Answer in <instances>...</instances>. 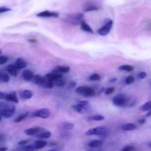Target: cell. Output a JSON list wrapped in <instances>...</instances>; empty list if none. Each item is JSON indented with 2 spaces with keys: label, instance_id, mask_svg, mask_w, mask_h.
Here are the masks:
<instances>
[{
  "label": "cell",
  "instance_id": "cell-15",
  "mask_svg": "<svg viewBox=\"0 0 151 151\" xmlns=\"http://www.w3.org/2000/svg\"><path fill=\"white\" fill-rule=\"evenodd\" d=\"M34 77L33 73L30 70H24L22 73V78L25 81H31Z\"/></svg>",
  "mask_w": 151,
  "mask_h": 151
},
{
  "label": "cell",
  "instance_id": "cell-48",
  "mask_svg": "<svg viewBox=\"0 0 151 151\" xmlns=\"http://www.w3.org/2000/svg\"><path fill=\"white\" fill-rule=\"evenodd\" d=\"M7 148L5 147H0V151H7Z\"/></svg>",
  "mask_w": 151,
  "mask_h": 151
},
{
  "label": "cell",
  "instance_id": "cell-47",
  "mask_svg": "<svg viewBox=\"0 0 151 151\" xmlns=\"http://www.w3.org/2000/svg\"><path fill=\"white\" fill-rule=\"evenodd\" d=\"M5 105H6L5 103H2V102H0V111H1V109H2V108H3L4 107V106H5Z\"/></svg>",
  "mask_w": 151,
  "mask_h": 151
},
{
  "label": "cell",
  "instance_id": "cell-10",
  "mask_svg": "<svg viewBox=\"0 0 151 151\" xmlns=\"http://www.w3.org/2000/svg\"><path fill=\"white\" fill-rule=\"evenodd\" d=\"M62 78V75L59 73H55V72H53V73H51V74H48L46 75V78L50 81H55L58 79H60Z\"/></svg>",
  "mask_w": 151,
  "mask_h": 151
},
{
  "label": "cell",
  "instance_id": "cell-14",
  "mask_svg": "<svg viewBox=\"0 0 151 151\" xmlns=\"http://www.w3.org/2000/svg\"><path fill=\"white\" fill-rule=\"evenodd\" d=\"M14 65L19 70V69H24V68H25L27 67V63H26V62L24 59H22L21 58H19V59H17L16 60Z\"/></svg>",
  "mask_w": 151,
  "mask_h": 151
},
{
  "label": "cell",
  "instance_id": "cell-56",
  "mask_svg": "<svg viewBox=\"0 0 151 151\" xmlns=\"http://www.w3.org/2000/svg\"><path fill=\"white\" fill-rule=\"evenodd\" d=\"M1 114H0V120H1Z\"/></svg>",
  "mask_w": 151,
  "mask_h": 151
},
{
  "label": "cell",
  "instance_id": "cell-39",
  "mask_svg": "<svg viewBox=\"0 0 151 151\" xmlns=\"http://www.w3.org/2000/svg\"><path fill=\"white\" fill-rule=\"evenodd\" d=\"M8 61V58L5 56H0V65H4Z\"/></svg>",
  "mask_w": 151,
  "mask_h": 151
},
{
  "label": "cell",
  "instance_id": "cell-51",
  "mask_svg": "<svg viewBox=\"0 0 151 151\" xmlns=\"http://www.w3.org/2000/svg\"><path fill=\"white\" fill-rule=\"evenodd\" d=\"M151 111H149L148 113H147L146 116H151Z\"/></svg>",
  "mask_w": 151,
  "mask_h": 151
},
{
  "label": "cell",
  "instance_id": "cell-25",
  "mask_svg": "<svg viewBox=\"0 0 151 151\" xmlns=\"http://www.w3.org/2000/svg\"><path fill=\"white\" fill-rule=\"evenodd\" d=\"M119 70L120 71H126V72H132L134 68L133 66L131 65H121L119 67Z\"/></svg>",
  "mask_w": 151,
  "mask_h": 151
},
{
  "label": "cell",
  "instance_id": "cell-21",
  "mask_svg": "<svg viewBox=\"0 0 151 151\" xmlns=\"http://www.w3.org/2000/svg\"><path fill=\"white\" fill-rule=\"evenodd\" d=\"M70 71V68L68 66H57L54 71V72L55 73H62V74H66L69 72Z\"/></svg>",
  "mask_w": 151,
  "mask_h": 151
},
{
  "label": "cell",
  "instance_id": "cell-1",
  "mask_svg": "<svg viewBox=\"0 0 151 151\" xmlns=\"http://www.w3.org/2000/svg\"><path fill=\"white\" fill-rule=\"evenodd\" d=\"M108 134V130L105 127H97L89 129L85 133L86 136H106Z\"/></svg>",
  "mask_w": 151,
  "mask_h": 151
},
{
  "label": "cell",
  "instance_id": "cell-35",
  "mask_svg": "<svg viewBox=\"0 0 151 151\" xmlns=\"http://www.w3.org/2000/svg\"><path fill=\"white\" fill-rule=\"evenodd\" d=\"M100 76L97 74H91V75L89 76V79L91 81H98L100 79Z\"/></svg>",
  "mask_w": 151,
  "mask_h": 151
},
{
  "label": "cell",
  "instance_id": "cell-58",
  "mask_svg": "<svg viewBox=\"0 0 151 151\" xmlns=\"http://www.w3.org/2000/svg\"><path fill=\"white\" fill-rule=\"evenodd\" d=\"M0 54H1V50H0Z\"/></svg>",
  "mask_w": 151,
  "mask_h": 151
},
{
  "label": "cell",
  "instance_id": "cell-43",
  "mask_svg": "<svg viewBox=\"0 0 151 151\" xmlns=\"http://www.w3.org/2000/svg\"><path fill=\"white\" fill-rule=\"evenodd\" d=\"M145 122H146V118H142L138 120V123L139 124H141V125H143Z\"/></svg>",
  "mask_w": 151,
  "mask_h": 151
},
{
  "label": "cell",
  "instance_id": "cell-17",
  "mask_svg": "<svg viewBox=\"0 0 151 151\" xmlns=\"http://www.w3.org/2000/svg\"><path fill=\"white\" fill-rule=\"evenodd\" d=\"M46 145H47V142L46 141H43V139H39L38 141L35 142V143L33 144V146L36 150H39L46 147Z\"/></svg>",
  "mask_w": 151,
  "mask_h": 151
},
{
  "label": "cell",
  "instance_id": "cell-52",
  "mask_svg": "<svg viewBox=\"0 0 151 151\" xmlns=\"http://www.w3.org/2000/svg\"><path fill=\"white\" fill-rule=\"evenodd\" d=\"M2 74H3V73L0 71V81H1V76H2Z\"/></svg>",
  "mask_w": 151,
  "mask_h": 151
},
{
  "label": "cell",
  "instance_id": "cell-46",
  "mask_svg": "<svg viewBox=\"0 0 151 151\" xmlns=\"http://www.w3.org/2000/svg\"><path fill=\"white\" fill-rule=\"evenodd\" d=\"M78 103L82 104V105H88V102H87V101H80Z\"/></svg>",
  "mask_w": 151,
  "mask_h": 151
},
{
  "label": "cell",
  "instance_id": "cell-53",
  "mask_svg": "<svg viewBox=\"0 0 151 151\" xmlns=\"http://www.w3.org/2000/svg\"><path fill=\"white\" fill-rule=\"evenodd\" d=\"M57 151L55 150V149H52V150H49V151Z\"/></svg>",
  "mask_w": 151,
  "mask_h": 151
},
{
  "label": "cell",
  "instance_id": "cell-23",
  "mask_svg": "<svg viewBox=\"0 0 151 151\" xmlns=\"http://www.w3.org/2000/svg\"><path fill=\"white\" fill-rule=\"evenodd\" d=\"M88 119L89 121H100L104 120V119H105V117H104L103 115L95 114V115H93L89 116Z\"/></svg>",
  "mask_w": 151,
  "mask_h": 151
},
{
  "label": "cell",
  "instance_id": "cell-45",
  "mask_svg": "<svg viewBox=\"0 0 151 151\" xmlns=\"http://www.w3.org/2000/svg\"><path fill=\"white\" fill-rule=\"evenodd\" d=\"M69 87H71V88H72V87H75L76 86V82H75L74 81H70V83H69Z\"/></svg>",
  "mask_w": 151,
  "mask_h": 151
},
{
  "label": "cell",
  "instance_id": "cell-42",
  "mask_svg": "<svg viewBox=\"0 0 151 151\" xmlns=\"http://www.w3.org/2000/svg\"><path fill=\"white\" fill-rule=\"evenodd\" d=\"M138 76H139V78H141V79H143V78H145L146 77H147V74L145 73V72H140L139 74H138Z\"/></svg>",
  "mask_w": 151,
  "mask_h": 151
},
{
  "label": "cell",
  "instance_id": "cell-18",
  "mask_svg": "<svg viewBox=\"0 0 151 151\" xmlns=\"http://www.w3.org/2000/svg\"><path fill=\"white\" fill-rule=\"evenodd\" d=\"M80 25H81V28L83 31L88 32V33H90V34H94V31L92 30V28L84 20H82L80 22Z\"/></svg>",
  "mask_w": 151,
  "mask_h": 151
},
{
  "label": "cell",
  "instance_id": "cell-32",
  "mask_svg": "<svg viewBox=\"0 0 151 151\" xmlns=\"http://www.w3.org/2000/svg\"><path fill=\"white\" fill-rule=\"evenodd\" d=\"M74 127H75V125H74L72 123H69V122H66V123H64V124H63V125H62L63 129H64V130H67L73 129V128H74Z\"/></svg>",
  "mask_w": 151,
  "mask_h": 151
},
{
  "label": "cell",
  "instance_id": "cell-12",
  "mask_svg": "<svg viewBox=\"0 0 151 151\" xmlns=\"http://www.w3.org/2000/svg\"><path fill=\"white\" fill-rule=\"evenodd\" d=\"M4 99L7 102H13V103H18L19 102V99H18L15 93H10L6 94Z\"/></svg>",
  "mask_w": 151,
  "mask_h": 151
},
{
  "label": "cell",
  "instance_id": "cell-24",
  "mask_svg": "<svg viewBox=\"0 0 151 151\" xmlns=\"http://www.w3.org/2000/svg\"><path fill=\"white\" fill-rule=\"evenodd\" d=\"M95 95V91L94 89L91 88V87H87V89L86 90V91L83 93V96L86 97H91L94 96Z\"/></svg>",
  "mask_w": 151,
  "mask_h": 151
},
{
  "label": "cell",
  "instance_id": "cell-49",
  "mask_svg": "<svg viewBox=\"0 0 151 151\" xmlns=\"http://www.w3.org/2000/svg\"><path fill=\"white\" fill-rule=\"evenodd\" d=\"M116 80H117V78H111V79H110V80H109V82L113 83V82H115Z\"/></svg>",
  "mask_w": 151,
  "mask_h": 151
},
{
  "label": "cell",
  "instance_id": "cell-4",
  "mask_svg": "<svg viewBox=\"0 0 151 151\" xmlns=\"http://www.w3.org/2000/svg\"><path fill=\"white\" fill-rule=\"evenodd\" d=\"M127 97L123 93H119L113 97L112 99V102L114 105L117 107H123L127 104Z\"/></svg>",
  "mask_w": 151,
  "mask_h": 151
},
{
  "label": "cell",
  "instance_id": "cell-29",
  "mask_svg": "<svg viewBox=\"0 0 151 151\" xmlns=\"http://www.w3.org/2000/svg\"><path fill=\"white\" fill-rule=\"evenodd\" d=\"M20 150H21V151H34L36 149H35L33 145H25V146L22 147Z\"/></svg>",
  "mask_w": 151,
  "mask_h": 151
},
{
  "label": "cell",
  "instance_id": "cell-8",
  "mask_svg": "<svg viewBox=\"0 0 151 151\" xmlns=\"http://www.w3.org/2000/svg\"><path fill=\"white\" fill-rule=\"evenodd\" d=\"M83 17V14L81 13H78L69 16L68 21L73 25H78V24H80V22L83 20L82 19Z\"/></svg>",
  "mask_w": 151,
  "mask_h": 151
},
{
  "label": "cell",
  "instance_id": "cell-50",
  "mask_svg": "<svg viewBox=\"0 0 151 151\" xmlns=\"http://www.w3.org/2000/svg\"><path fill=\"white\" fill-rule=\"evenodd\" d=\"M29 41H30V42H36V39H30Z\"/></svg>",
  "mask_w": 151,
  "mask_h": 151
},
{
  "label": "cell",
  "instance_id": "cell-22",
  "mask_svg": "<svg viewBox=\"0 0 151 151\" xmlns=\"http://www.w3.org/2000/svg\"><path fill=\"white\" fill-rule=\"evenodd\" d=\"M33 81L35 84H39V85H42L45 81H46V78H43L42 76L39 75H35L33 78Z\"/></svg>",
  "mask_w": 151,
  "mask_h": 151
},
{
  "label": "cell",
  "instance_id": "cell-26",
  "mask_svg": "<svg viewBox=\"0 0 151 151\" xmlns=\"http://www.w3.org/2000/svg\"><path fill=\"white\" fill-rule=\"evenodd\" d=\"M28 115H29V113H28V112H26V113H22V114L19 115L18 117H16V118L14 120V122H16V123H19V122L22 121L24 118H26L28 116Z\"/></svg>",
  "mask_w": 151,
  "mask_h": 151
},
{
  "label": "cell",
  "instance_id": "cell-7",
  "mask_svg": "<svg viewBox=\"0 0 151 151\" xmlns=\"http://www.w3.org/2000/svg\"><path fill=\"white\" fill-rule=\"evenodd\" d=\"M59 13L55 11H49V10H43L36 14V16L41 18H58Z\"/></svg>",
  "mask_w": 151,
  "mask_h": 151
},
{
  "label": "cell",
  "instance_id": "cell-55",
  "mask_svg": "<svg viewBox=\"0 0 151 151\" xmlns=\"http://www.w3.org/2000/svg\"><path fill=\"white\" fill-rule=\"evenodd\" d=\"M149 83H150V84H151V80H150V81H149Z\"/></svg>",
  "mask_w": 151,
  "mask_h": 151
},
{
  "label": "cell",
  "instance_id": "cell-31",
  "mask_svg": "<svg viewBox=\"0 0 151 151\" xmlns=\"http://www.w3.org/2000/svg\"><path fill=\"white\" fill-rule=\"evenodd\" d=\"M54 84L55 86H57V87H64L66 84V81H65V80L62 79V78H61L60 79H58V80L55 81Z\"/></svg>",
  "mask_w": 151,
  "mask_h": 151
},
{
  "label": "cell",
  "instance_id": "cell-44",
  "mask_svg": "<svg viewBox=\"0 0 151 151\" xmlns=\"http://www.w3.org/2000/svg\"><path fill=\"white\" fill-rule=\"evenodd\" d=\"M5 96H6V93L0 91V99H5Z\"/></svg>",
  "mask_w": 151,
  "mask_h": 151
},
{
  "label": "cell",
  "instance_id": "cell-36",
  "mask_svg": "<svg viewBox=\"0 0 151 151\" xmlns=\"http://www.w3.org/2000/svg\"><path fill=\"white\" fill-rule=\"evenodd\" d=\"M135 150V147L133 145H126L125 147H124L121 151H133Z\"/></svg>",
  "mask_w": 151,
  "mask_h": 151
},
{
  "label": "cell",
  "instance_id": "cell-3",
  "mask_svg": "<svg viewBox=\"0 0 151 151\" xmlns=\"http://www.w3.org/2000/svg\"><path fill=\"white\" fill-rule=\"evenodd\" d=\"M113 26V21L111 19H108L106 24L100 29L97 30V34L102 37H105L109 34Z\"/></svg>",
  "mask_w": 151,
  "mask_h": 151
},
{
  "label": "cell",
  "instance_id": "cell-11",
  "mask_svg": "<svg viewBox=\"0 0 151 151\" xmlns=\"http://www.w3.org/2000/svg\"><path fill=\"white\" fill-rule=\"evenodd\" d=\"M137 128V126L133 123H125L121 126V129L124 131H131Z\"/></svg>",
  "mask_w": 151,
  "mask_h": 151
},
{
  "label": "cell",
  "instance_id": "cell-37",
  "mask_svg": "<svg viewBox=\"0 0 151 151\" xmlns=\"http://www.w3.org/2000/svg\"><path fill=\"white\" fill-rule=\"evenodd\" d=\"M114 90H115V89H114V87H108L105 90V94L106 95H110V94L113 93V92H114Z\"/></svg>",
  "mask_w": 151,
  "mask_h": 151
},
{
  "label": "cell",
  "instance_id": "cell-19",
  "mask_svg": "<svg viewBox=\"0 0 151 151\" xmlns=\"http://www.w3.org/2000/svg\"><path fill=\"white\" fill-rule=\"evenodd\" d=\"M20 96L23 99H30L33 97V92L29 90H25L20 93Z\"/></svg>",
  "mask_w": 151,
  "mask_h": 151
},
{
  "label": "cell",
  "instance_id": "cell-5",
  "mask_svg": "<svg viewBox=\"0 0 151 151\" xmlns=\"http://www.w3.org/2000/svg\"><path fill=\"white\" fill-rule=\"evenodd\" d=\"M72 108L75 111L80 114H86V113H89L91 109L88 105H82L80 103L77 105H72Z\"/></svg>",
  "mask_w": 151,
  "mask_h": 151
},
{
  "label": "cell",
  "instance_id": "cell-54",
  "mask_svg": "<svg viewBox=\"0 0 151 151\" xmlns=\"http://www.w3.org/2000/svg\"><path fill=\"white\" fill-rule=\"evenodd\" d=\"M1 138H2V136H1V135H0V139H1Z\"/></svg>",
  "mask_w": 151,
  "mask_h": 151
},
{
  "label": "cell",
  "instance_id": "cell-20",
  "mask_svg": "<svg viewBox=\"0 0 151 151\" xmlns=\"http://www.w3.org/2000/svg\"><path fill=\"white\" fill-rule=\"evenodd\" d=\"M18 70L16 68V67L15 65H10L7 67V72L13 76H16L18 74Z\"/></svg>",
  "mask_w": 151,
  "mask_h": 151
},
{
  "label": "cell",
  "instance_id": "cell-41",
  "mask_svg": "<svg viewBox=\"0 0 151 151\" xmlns=\"http://www.w3.org/2000/svg\"><path fill=\"white\" fill-rule=\"evenodd\" d=\"M28 144V140H21L18 142V145L21 147L25 146Z\"/></svg>",
  "mask_w": 151,
  "mask_h": 151
},
{
  "label": "cell",
  "instance_id": "cell-9",
  "mask_svg": "<svg viewBox=\"0 0 151 151\" xmlns=\"http://www.w3.org/2000/svg\"><path fill=\"white\" fill-rule=\"evenodd\" d=\"M43 130V128H41L39 127H33L26 129L24 130V133L27 136H35V135H37L40 132H41V130Z\"/></svg>",
  "mask_w": 151,
  "mask_h": 151
},
{
  "label": "cell",
  "instance_id": "cell-38",
  "mask_svg": "<svg viewBox=\"0 0 151 151\" xmlns=\"http://www.w3.org/2000/svg\"><path fill=\"white\" fill-rule=\"evenodd\" d=\"M1 81L3 82H8L10 81V77L9 76L6 74H2V76H1Z\"/></svg>",
  "mask_w": 151,
  "mask_h": 151
},
{
  "label": "cell",
  "instance_id": "cell-6",
  "mask_svg": "<svg viewBox=\"0 0 151 151\" xmlns=\"http://www.w3.org/2000/svg\"><path fill=\"white\" fill-rule=\"evenodd\" d=\"M50 115V111L47 108H41L38 109L37 111H34L33 113V116L38 117L41 118H47Z\"/></svg>",
  "mask_w": 151,
  "mask_h": 151
},
{
  "label": "cell",
  "instance_id": "cell-13",
  "mask_svg": "<svg viewBox=\"0 0 151 151\" xmlns=\"http://www.w3.org/2000/svg\"><path fill=\"white\" fill-rule=\"evenodd\" d=\"M87 145L91 148H98L103 145V142L101 140H97V139H94L88 142Z\"/></svg>",
  "mask_w": 151,
  "mask_h": 151
},
{
  "label": "cell",
  "instance_id": "cell-30",
  "mask_svg": "<svg viewBox=\"0 0 151 151\" xmlns=\"http://www.w3.org/2000/svg\"><path fill=\"white\" fill-rule=\"evenodd\" d=\"M87 87H86V86H79V87H77L76 88V93H78V94L83 95V93H84V92L86 91V90L87 89Z\"/></svg>",
  "mask_w": 151,
  "mask_h": 151
},
{
  "label": "cell",
  "instance_id": "cell-27",
  "mask_svg": "<svg viewBox=\"0 0 151 151\" xmlns=\"http://www.w3.org/2000/svg\"><path fill=\"white\" fill-rule=\"evenodd\" d=\"M140 110L142 111H151V101L148 102L146 103H145L144 105H142L140 107Z\"/></svg>",
  "mask_w": 151,
  "mask_h": 151
},
{
  "label": "cell",
  "instance_id": "cell-34",
  "mask_svg": "<svg viewBox=\"0 0 151 151\" xmlns=\"http://www.w3.org/2000/svg\"><path fill=\"white\" fill-rule=\"evenodd\" d=\"M135 81V78L133 76H129L125 78V84H130Z\"/></svg>",
  "mask_w": 151,
  "mask_h": 151
},
{
  "label": "cell",
  "instance_id": "cell-28",
  "mask_svg": "<svg viewBox=\"0 0 151 151\" xmlns=\"http://www.w3.org/2000/svg\"><path fill=\"white\" fill-rule=\"evenodd\" d=\"M54 82L53 81H49V80H47L46 78V81H45V82L41 85L42 87H43L44 88H48V89H51V88H52L53 87H54Z\"/></svg>",
  "mask_w": 151,
  "mask_h": 151
},
{
  "label": "cell",
  "instance_id": "cell-33",
  "mask_svg": "<svg viewBox=\"0 0 151 151\" xmlns=\"http://www.w3.org/2000/svg\"><path fill=\"white\" fill-rule=\"evenodd\" d=\"M99 7H97L95 5H90L88 7H87L86 8H85L84 11L85 12H90V11H95V10H99Z\"/></svg>",
  "mask_w": 151,
  "mask_h": 151
},
{
  "label": "cell",
  "instance_id": "cell-2",
  "mask_svg": "<svg viewBox=\"0 0 151 151\" xmlns=\"http://www.w3.org/2000/svg\"><path fill=\"white\" fill-rule=\"evenodd\" d=\"M16 107L13 105H10L6 104L5 106L0 111V114L2 117L4 118H10L15 114Z\"/></svg>",
  "mask_w": 151,
  "mask_h": 151
},
{
  "label": "cell",
  "instance_id": "cell-16",
  "mask_svg": "<svg viewBox=\"0 0 151 151\" xmlns=\"http://www.w3.org/2000/svg\"><path fill=\"white\" fill-rule=\"evenodd\" d=\"M51 136H52L51 132H49L48 130H44V131L40 132L39 133H38L36 135V137L38 138L39 139H46L50 138Z\"/></svg>",
  "mask_w": 151,
  "mask_h": 151
},
{
  "label": "cell",
  "instance_id": "cell-40",
  "mask_svg": "<svg viewBox=\"0 0 151 151\" xmlns=\"http://www.w3.org/2000/svg\"><path fill=\"white\" fill-rule=\"evenodd\" d=\"M11 9L7 7H0V14L1 13H7L10 11Z\"/></svg>",
  "mask_w": 151,
  "mask_h": 151
},
{
  "label": "cell",
  "instance_id": "cell-57",
  "mask_svg": "<svg viewBox=\"0 0 151 151\" xmlns=\"http://www.w3.org/2000/svg\"><path fill=\"white\" fill-rule=\"evenodd\" d=\"M150 146H151V144H150Z\"/></svg>",
  "mask_w": 151,
  "mask_h": 151
}]
</instances>
